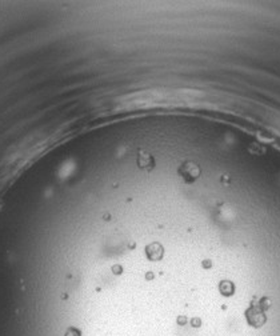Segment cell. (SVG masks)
<instances>
[{
	"label": "cell",
	"instance_id": "cell-4",
	"mask_svg": "<svg viewBox=\"0 0 280 336\" xmlns=\"http://www.w3.org/2000/svg\"><path fill=\"white\" fill-rule=\"evenodd\" d=\"M64 336H81V331L76 327H70L67 328V331H66Z\"/></svg>",
	"mask_w": 280,
	"mask_h": 336
},
{
	"label": "cell",
	"instance_id": "cell-2",
	"mask_svg": "<svg viewBox=\"0 0 280 336\" xmlns=\"http://www.w3.org/2000/svg\"><path fill=\"white\" fill-rule=\"evenodd\" d=\"M180 175L184 178L186 182L192 183V182H195L196 179L199 178L200 168L196 166V164H194V163H186V164L180 168Z\"/></svg>",
	"mask_w": 280,
	"mask_h": 336
},
{
	"label": "cell",
	"instance_id": "cell-3",
	"mask_svg": "<svg viewBox=\"0 0 280 336\" xmlns=\"http://www.w3.org/2000/svg\"><path fill=\"white\" fill-rule=\"evenodd\" d=\"M219 289H220V292L223 295H231L233 294V291H235V287H233L232 283H229V281H221L220 285H219Z\"/></svg>",
	"mask_w": 280,
	"mask_h": 336
},
{
	"label": "cell",
	"instance_id": "cell-1",
	"mask_svg": "<svg viewBox=\"0 0 280 336\" xmlns=\"http://www.w3.org/2000/svg\"><path fill=\"white\" fill-rule=\"evenodd\" d=\"M246 315L250 326H252V327L255 328L262 327V326L266 323V320H267V318L264 315L263 308H262L260 304H252V306L247 310Z\"/></svg>",
	"mask_w": 280,
	"mask_h": 336
}]
</instances>
